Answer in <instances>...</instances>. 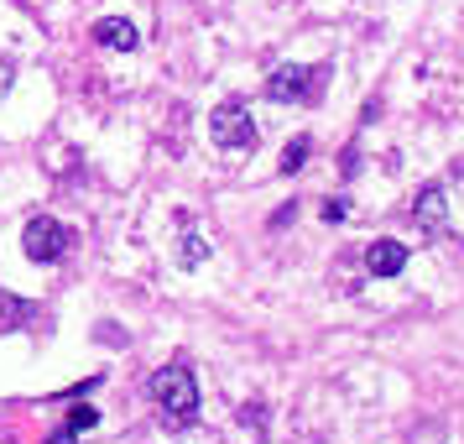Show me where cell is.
Returning a JSON list of instances; mask_svg holds the SVG:
<instances>
[{
  "mask_svg": "<svg viewBox=\"0 0 464 444\" xmlns=\"http://www.w3.org/2000/svg\"><path fill=\"white\" fill-rule=\"evenodd\" d=\"M151 398H157V408L168 413V423L188 429L193 413H198V381H193V371L183 366V360H172V366H162V371L151 377Z\"/></svg>",
  "mask_w": 464,
  "mask_h": 444,
  "instance_id": "cell-1",
  "label": "cell"
},
{
  "mask_svg": "<svg viewBox=\"0 0 464 444\" xmlns=\"http://www.w3.org/2000/svg\"><path fill=\"white\" fill-rule=\"evenodd\" d=\"M256 121H251V110L240 105V100H225V105H214V115H209V142L219 152H246V147H256Z\"/></svg>",
  "mask_w": 464,
  "mask_h": 444,
  "instance_id": "cell-2",
  "label": "cell"
},
{
  "mask_svg": "<svg viewBox=\"0 0 464 444\" xmlns=\"http://www.w3.org/2000/svg\"><path fill=\"white\" fill-rule=\"evenodd\" d=\"M318 89H324V68H308V64H282L266 79V100H276V105H308V100H318Z\"/></svg>",
  "mask_w": 464,
  "mask_h": 444,
  "instance_id": "cell-3",
  "label": "cell"
},
{
  "mask_svg": "<svg viewBox=\"0 0 464 444\" xmlns=\"http://www.w3.org/2000/svg\"><path fill=\"white\" fill-rule=\"evenodd\" d=\"M68 225H58V220H47V214H37V220H26L22 231V252L26 261H37V267H47V261H58V256L68 252Z\"/></svg>",
  "mask_w": 464,
  "mask_h": 444,
  "instance_id": "cell-4",
  "label": "cell"
},
{
  "mask_svg": "<svg viewBox=\"0 0 464 444\" xmlns=\"http://www.w3.org/2000/svg\"><path fill=\"white\" fill-rule=\"evenodd\" d=\"M412 220H418V231H422V235L449 231V199H443L439 183H428V189L412 199Z\"/></svg>",
  "mask_w": 464,
  "mask_h": 444,
  "instance_id": "cell-5",
  "label": "cell"
},
{
  "mask_svg": "<svg viewBox=\"0 0 464 444\" xmlns=\"http://www.w3.org/2000/svg\"><path fill=\"white\" fill-rule=\"evenodd\" d=\"M365 272L371 277H401L407 272V246H401V241H371V246H365Z\"/></svg>",
  "mask_w": 464,
  "mask_h": 444,
  "instance_id": "cell-6",
  "label": "cell"
},
{
  "mask_svg": "<svg viewBox=\"0 0 464 444\" xmlns=\"http://www.w3.org/2000/svg\"><path fill=\"white\" fill-rule=\"evenodd\" d=\"M94 43L105 47V53H136L141 47V32L126 16H105V22H94Z\"/></svg>",
  "mask_w": 464,
  "mask_h": 444,
  "instance_id": "cell-7",
  "label": "cell"
},
{
  "mask_svg": "<svg viewBox=\"0 0 464 444\" xmlns=\"http://www.w3.org/2000/svg\"><path fill=\"white\" fill-rule=\"evenodd\" d=\"M204 261H209V241L188 231L183 241H178V267H183V272H193V267H204Z\"/></svg>",
  "mask_w": 464,
  "mask_h": 444,
  "instance_id": "cell-8",
  "label": "cell"
},
{
  "mask_svg": "<svg viewBox=\"0 0 464 444\" xmlns=\"http://www.w3.org/2000/svg\"><path fill=\"white\" fill-rule=\"evenodd\" d=\"M308 157H314V142H308V136H297V142H287V147H282V163H276V168L293 178V173L308 168Z\"/></svg>",
  "mask_w": 464,
  "mask_h": 444,
  "instance_id": "cell-9",
  "label": "cell"
},
{
  "mask_svg": "<svg viewBox=\"0 0 464 444\" xmlns=\"http://www.w3.org/2000/svg\"><path fill=\"white\" fill-rule=\"evenodd\" d=\"M94 423H100V413H94V408H68L63 429H73V434H84V429H94Z\"/></svg>",
  "mask_w": 464,
  "mask_h": 444,
  "instance_id": "cell-10",
  "label": "cell"
},
{
  "mask_svg": "<svg viewBox=\"0 0 464 444\" xmlns=\"http://www.w3.org/2000/svg\"><path fill=\"white\" fill-rule=\"evenodd\" d=\"M344 214H350L344 199H324V220H344Z\"/></svg>",
  "mask_w": 464,
  "mask_h": 444,
  "instance_id": "cell-11",
  "label": "cell"
},
{
  "mask_svg": "<svg viewBox=\"0 0 464 444\" xmlns=\"http://www.w3.org/2000/svg\"><path fill=\"white\" fill-rule=\"evenodd\" d=\"M0 314H11L16 324H22V319L32 314V309H26V303H16V298H5V303H0Z\"/></svg>",
  "mask_w": 464,
  "mask_h": 444,
  "instance_id": "cell-12",
  "label": "cell"
},
{
  "mask_svg": "<svg viewBox=\"0 0 464 444\" xmlns=\"http://www.w3.org/2000/svg\"><path fill=\"white\" fill-rule=\"evenodd\" d=\"M11 79H16V64H11V58H0V94L11 89Z\"/></svg>",
  "mask_w": 464,
  "mask_h": 444,
  "instance_id": "cell-13",
  "label": "cell"
},
{
  "mask_svg": "<svg viewBox=\"0 0 464 444\" xmlns=\"http://www.w3.org/2000/svg\"><path fill=\"white\" fill-rule=\"evenodd\" d=\"M47 444H79V434H73V429H58V434H53Z\"/></svg>",
  "mask_w": 464,
  "mask_h": 444,
  "instance_id": "cell-14",
  "label": "cell"
}]
</instances>
